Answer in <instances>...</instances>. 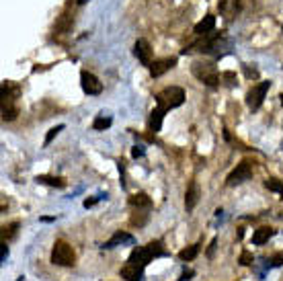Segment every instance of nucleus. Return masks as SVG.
Listing matches in <instances>:
<instances>
[{"instance_id": "obj_10", "label": "nucleus", "mask_w": 283, "mask_h": 281, "mask_svg": "<svg viewBox=\"0 0 283 281\" xmlns=\"http://www.w3.org/2000/svg\"><path fill=\"white\" fill-rule=\"evenodd\" d=\"M136 242V238L132 234H127V232H115L111 238H109L105 244H103V248H115V246H119V244H134Z\"/></svg>"}, {"instance_id": "obj_3", "label": "nucleus", "mask_w": 283, "mask_h": 281, "mask_svg": "<svg viewBox=\"0 0 283 281\" xmlns=\"http://www.w3.org/2000/svg\"><path fill=\"white\" fill-rule=\"evenodd\" d=\"M191 72H193L195 78L201 80L207 86H217V84H220V74H217L215 66H213V64H209V62H195L191 66Z\"/></svg>"}, {"instance_id": "obj_23", "label": "nucleus", "mask_w": 283, "mask_h": 281, "mask_svg": "<svg viewBox=\"0 0 283 281\" xmlns=\"http://www.w3.org/2000/svg\"><path fill=\"white\" fill-rule=\"evenodd\" d=\"M265 187H267L269 191L279 193V195L283 197V183H281V181H277V179H267V181H265Z\"/></svg>"}, {"instance_id": "obj_25", "label": "nucleus", "mask_w": 283, "mask_h": 281, "mask_svg": "<svg viewBox=\"0 0 283 281\" xmlns=\"http://www.w3.org/2000/svg\"><path fill=\"white\" fill-rule=\"evenodd\" d=\"M252 261H254V256H252V252H248V250H242L240 258H238V263H240V265H244V267L252 265Z\"/></svg>"}, {"instance_id": "obj_32", "label": "nucleus", "mask_w": 283, "mask_h": 281, "mask_svg": "<svg viewBox=\"0 0 283 281\" xmlns=\"http://www.w3.org/2000/svg\"><path fill=\"white\" fill-rule=\"evenodd\" d=\"M215 244H217V240L213 238V240H211V244H209V248H207V256H213V250H215Z\"/></svg>"}, {"instance_id": "obj_35", "label": "nucleus", "mask_w": 283, "mask_h": 281, "mask_svg": "<svg viewBox=\"0 0 283 281\" xmlns=\"http://www.w3.org/2000/svg\"><path fill=\"white\" fill-rule=\"evenodd\" d=\"M86 3V0H78V5H84Z\"/></svg>"}, {"instance_id": "obj_18", "label": "nucleus", "mask_w": 283, "mask_h": 281, "mask_svg": "<svg viewBox=\"0 0 283 281\" xmlns=\"http://www.w3.org/2000/svg\"><path fill=\"white\" fill-rule=\"evenodd\" d=\"M129 205H134V207H146V209H150V205H152V199L146 195V193H136V195H132L129 197Z\"/></svg>"}, {"instance_id": "obj_34", "label": "nucleus", "mask_w": 283, "mask_h": 281, "mask_svg": "<svg viewBox=\"0 0 283 281\" xmlns=\"http://www.w3.org/2000/svg\"><path fill=\"white\" fill-rule=\"evenodd\" d=\"M189 277H193V271H185L183 277H181V281H189Z\"/></svg>"}, {"instance_id": "obj_19", "label": "nucleus", "mask_w": 283, "mask_h": 281, "mask_svg": "<svg viewBox=\"0 0 283 281\" xmlns=\"http://www.w3.org/2000/svg\"><path fill=\"white\" fill-rule=\"evenodd\" d=\"M37 183H41V185H50V187H58V189H62V187H66V181H64L62 177H50V175H39L37 179H35Z\"/></svg>"}, {"instance_id": "obj_7", "label": "nucleus", "mask_w": 283, "mask_h": 281, "mask_svg": "<svg viewBox=\"0 0 283 281\" xmlns=\"http://www.w3.org/2000/svg\"><path fill=\"white\" fill-rule=\"evenodd\" d=\"M80 84H82V91L86 95H101L103 93V82L95 74L86 72V70L80 74Z\"/></svg>"}, {"instance_id": "obj_17", "label": "nucleus", "mask_w": 283, "mask_h": 281, "mask_svg": "<svg viewBox=\"0 0 283 281\" xmlns=\"http://www.w3.org/2000/svg\"><path fill=\"white\" fill-rule=\"evenodd\" d=\"M273 234H275V230H273V228H269V226H263V228L254 230V234H252V244H256V246L265 244Z\"/></svg>"}, {"instance_id": "obj_9", "label": "nucleus", "mask_w": 283, "mask_h": 281, "mask_svg": "<svg viewBox=\"0 0 283 281\" xmlns=\"http://www.w3.org/2000/svg\"><path fill=\"white\" fill-rule=\"evenodd\" d=\"M175 66H177V58H160V60H154L150 64V74L154 78H158Z\"/></svg>"}, {"instance_id": "obj_33", "label": "nucleus", "mask_w": 283, "mask_h": 281, "mask_svg": "<svg viewBox=\"0 0 283 281\" xmlns=\"http://www.w3.org/2000/svg\"><path fill=\"white\" fill-rule=\"evenodd\" d=\"M97 201H99V199H86V201H84V207H93Z\"/></svg>"}, {"instance_id": "obj_31", "label": "nucleus", "mask_w": 283, "mask_h": 281, "mask_svg": "<svg viewBox=\"0 0 283 281\" xmlns=\"http://www.w3.org/2000/svg\"><path fill=\"white\" fill-rule=\"evenodd\" d=\"M132 156H134V158H140V156H144V148H142V146H136V148L132 150Z\"/></svg>"}, {"instance_id": "obj_29", "label": "nucleus", "mask_w": 283, "mask_h": 281, "mask_svg": "<svg viewBox=\"0 0 283 281\" xmlns=\"http://www.w3.org/2000/svg\"><path fill=\"white\" fill-rule=\"evenodd\" d=\"M244 74H246V78H258V70L250 68V66H244Z\"/></svg>"}, {"instance_id": "obj_5", "label": "nucleus", "mask_w": 283, "mask_h": 281, "mask_svg": "<svg viewBox=\"0 0 283 281\" xmlns=\"http://www.w3.org/2000/svg\"><path fill=\"white\" fill-rule=\"evenodd\" d=\"M269 86H271V82H260V84L252 86V89L248 91V95H246V105L250 107L252 111H256L258 107L263 105L265 95H267V91H269Z\"/></svg>"}, {"instance_id": "obj_14", "label": "nucleus", "mask_w": 283, "mask_h": 281, "mask_svg": "<svg viewBox=\"0 0 283 281\" xmlns=\"http://www.w3.org/2000/svg\"><path fill=\"white\" fill-rule=\"evenodd\" d=\"M121 277L125 281H144V269L142 267H134V265H125L121 269Z\"/></svg>"}, {"instance_id": "obj_1", "label": "nucleus", "mask_w": 283, "mask_h": 281, "mask_svg": "<svg viewBox=\"0 0 283 281\" xmlns=\"http://www.w3.org/2000/svg\"><path fill=\"white\" fill-rule=\"evenodd\" d=\"M168 254V250L164 248V244L160 242V240H152V242H148L146 246H136L134 250H132V254H129V258H127V263L129 265H134V267H146L152 258H158V256H166Z\"/></svg>"}, {"instance_id": "obj_20", "label": "nucleus", "mask_w": 283, "mask_h": 281, "mask_svg": "<svg viewBox=\"0 0 283 281\" xmlns=\"http://www.w3.org/2000/svg\"><path fill=\"white\" fill-rule=\"evenodd\" d=\"M199 250H201V244H191L179 252V258L181 261H193V258L199 254Z\"/></svg>"}, {"instance_id": "obj_2", "label": "nucleus", "mask_w": 283, "mask_h": 281, "mask_svg": "<svg viewBox=\"0 0 283 281\" xmlns=\"http://www.w3.org/2000/svg\"><path fill=\"white\" fill-rule=\"evenodd\" d=\"M183 101H185V91L181 89V86H168V89H164V91H160L156 95V103H158V107H162L164 111L181 107Z\"/></svg>"}, {"instance_id": "obj_6", "label": "nucleus", "mask_w": 283, "mask_h": 281, "mask_svg": "<svg viewBox=\"0 0 283 281\" xmlns=\"http://www.w3.org/2000/svg\"><path fill=\"white\" fill-rule=\"evenodd\" d=\"M252 177V166H250V162L248 160H242L240 164H238L230 175H228V185L230 187H234V185H240V183H244V181H248Z\"/></svg>"}, {"instance_id": "obj_12", "label": "nucleus", "mask_w": 283, "mask_h": 281, "mask_svg": "<svg viewBox=\"0 0 283 281\" xmlns=\"http://www.w3.org/2000/svg\"><path fill=\"white\" fill-rule=\"evenodd\" d=\"M72 25H74V17L70 13H64L58 19V23L54 25V35H66V33H70Z\"/></svg>"}, {"instance_id": "obj_22", "label": "nucleus", "mask_w": 283, "mask_h": 281, "mask_svg": "<svg viewBox=\"0 0 283 281\" xmlns=\"http://www.w3.org/2000/svg\"><path fill=\"white\" fill-rule=\"evenodd\" d=\"M17 228H19V222H13V224H9V226L3 228V242L15 238V236H17Z\"/></svg>"}, {"instance_id": "obj_13", "label": "nucleus", "mask_w": 283, "mask_h": 281, "mask_svg": "<svg viewBox=\"0 0 283 281\" xmlns=\"http://www.w3.org/2000/svg\"><path fill=\"white\" fill-rule=\"evenodd\" d=\"M220 13L226 19H234L240 13V3H238V0H220Z\"/></svg>"}, {"instance_id": "obj_15", "label": "nucleus", "mask_w": 283, "mask_h": 281, "mask_svg": "<svg viewBox=\"0 0 283 281\" xmlns=\"http://www.w3.org/2000/svg\"><path fill=\"white\" fill-rule=\"evenodd\" d=\"M213 27H215V17H211V15H207L203 21H199L197 25H195V35H199V37H203V35H207V33H211L213 31Z\"/></svg>"}, {"instance_id": "obj_11", "label": "nucleus", "mask_w": 283, "mask_h": 281, "mask_svg": "<svg viewBox=\"0 0 283 281\" xmlns=\"http://www.w3.org/2000/svg\"><path fill=\"white\" fill-rule=\"evenodd\" d=\"M199 197H201L199 185L193 181V183L189 185V189H187V195H185V207H187V211H193V209H195V205L199 203Z\"/></svg>"}, {"instance_id": "obj_4", "label": "nucleus", "mask_w": 283, "mask_h": 281, "mask_svg": "<svg viewBox=\"0 0 283 281\" xmlns=\"http://www.w3.org/2000/svg\"><path fill=\"white\" fill-rule=\"evenodd\" d=\"M76 261V254L72 250V246L66 240H56L54 250H52V263L60 265V267H72Z\"/></svg>"}, {"instance_id": "obj_8", "label": "nucleus", "mask_w": 283, "mask_h": 281, "mask_svg": "<svg viewBox=\"0 0 283 281\" xmlns=\"http://www.w3.org/2000/svg\"><path fill=\"white\" fill-rule=\"evenodd\" d=\"M134 56L140 60L142 66H148L150 68V64H152V46H150V41L148 39H138L136 41V46H134Z\"/></svg>"}, {"instance_id": "obj_36", "label": "nucleus", "mask_w": 283, "mask_h": 281, "mask_svg": "<svg viewBox=\"0 0 283 281\" xmlns=\"http://www.w3.org/2000/svg\"><path fill=\"white\" fill-rule=\"evenodd\" d=\"M279 99H281V105H283V95H279Z\"/></svg>"}, {"instance_id": "obj_26", "label": "nucleus", "mask_w": 283, "mask_h": 281, "mask_svg": "<svg viewBox=\"0 0 283 281\" xmlns=\"http://www.w3.org/2000/svg\"><path fill=\"white\" fill-rule=\"evenodd\" d=\"M220 80H224L226 84L234 86V84H236V74H234V72H222V74H220Z\"/></svg>"}, {"instance_id": "obj_16", "label": "nucleus", "mask_w": 283, "mask_h": 281, "mask_svg": "<svg viewBox=\"0 0 283 281\" xmlns=\"http://www.w3.org/2000/svg\"><path fill=\"white\" fill-rule=\"evenodd\" d=\"M164 109L162 107H156L154 111L150 113V132H154V134H158L160 132V127H162V119H164Z\"/></svg>"}, {"instance_id": "obj_28", "label": "nucleus", "mask_w": 283, "mask_h": 281, "mask_svg": "<svg viewBox=\"0 0 283 281\" xmlns=\"http://www.w3.org/2000/svg\"><path fill=\"white\" fill-rule=\"evenodd\" d=\"M62 129H64V125H56V127H52L50 132H48V136H46V144H50V142H52V140H54V138L62 132Z\"/></svg>"}, {"instance_id": "obj_27", "label": "nucleus", "mask_w": 283, "mask_h": 281, "mask_svg": "<svg viewBox=\"0 0 283 281\" xmlns=\"http://www.w3.org/2000/svg\"><path fill=\"white\" fill-rule=\"evenodd\" d=\"M267 265H269V267H281V265H283V252H277L275 256H271Z\"/></svg>"}, {"instance_id": "obj_24", "label": "nucleus", "mask_w": 283, "mask_h": 281, "mask_svg": "<svg viewBox=\"0 0 283 281\" xmlns=\"http://www.w3.org/2000/svg\"><path fill=\"white\" fill-rule=\"evenodd\" d=\"M111 117H97L95 121H93V129H99V132H101V129H107V127H111Z\"/></svg>"}, {"instance_id": "obj_21", "label": "nucleus", "mask_w": 283, "mask_h": 281, "mask_svg": "<svg viewBox=\"0 0 283 281\" xmlns=\"http://www.w3.org/2000/svg\"><path fill=\"white\" fill-rule=\"evenodd\" d=\"M17 115H19V109H17V107H15L13 103L3 105V119H5V121H13Z\"/></svg>"}, {"instance_id": "obj_30", "label": "nucleus", "mask_w": 283, "mask_h": 281, "mask_svg": "<svg viewBox=\"0 0 283 281\" xmlns=\"http://www.w3.org/2000/svg\"><path fill=\"white\" fill-rule=\"evenodd\" d=\"M0 248H3V254H0V263H7V256H9V246H7V242L0 244Z\"/></svg>"}]
</instances>
